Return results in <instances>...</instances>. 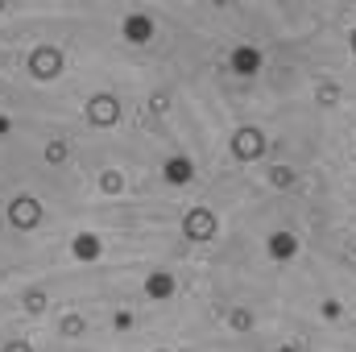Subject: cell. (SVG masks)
Instances as JSON below:
<instances>
[{
	"label": "cell",
	"mask_w": 356,
	"mask_h": 352,
	"mask_svg": "<svg viewBox=\"0 0 356 352\" xmlns=\"http://www.w3.org/2000/svg\"><path fill=\"white\" fill-rule=\"evenodd\" d=\"M266 249H269V257H273V262H290V257L298 253V237H294V232H273Z\"/></svg>",
	"instance_id": "obj_8"
},
{
	"label": "cell",
	"mask_w": 356,
	"mask_h": 352,
	"mask_svg": "<svg viewBox=\"0 0 356 352\" xmlns=\"http://www.w3.org/2000/svg\"><path fill=\"white\" fill-rule=\"evenodd\" d=\"M29 71H33V79H58L63 75V54L54 46H38L29 54Z\"/></svg>",
	"instance_id": "obj_4"
},
{
	"label": "cell",
	"mask_w": 356,
	"mask_h": 352,
	"mask_svg": "<svg viewBox=\"0 0 356 352\" xmlns=\"http://www.w3.org/2000/svg\"><path fill=\"white\" fill-rule=\"evenodd\" d=\"M348 42H353V54H356V29H353V38H348Z\"/></svg>",
	"instance_id": "obj_19"
},
{
	"label": "cell",
	"mask_w": 356,
	"mask_h": 352,
	"mask_svg": "<svg viewBox=\"0 0 356 352\" xmlns=\"http://www.w3.org/2000/svg\"><path fill=\"white\" fill-rule=\"evenodd\" d=\"M46 162H54V166L67 162V141H50V145H46Z\"/></svg>",
	"instance_id": "obj_13"
},
{
	"label": "cell",
	"mask_w": 356,
	"mask_h": 352,
	"mask_svg": "<svg viewBox=\"0 0 356 352\" xmlns=\"http://www.w3.org/2000/svg\"><path fill=\"white\" fill-rule=\"evenodd\" d=\"M71 253H75L79 262H95V257L104 253V245H99V237H95V232H79V237H75V245H71Z\"/></svg>",
	"instance_id": "obj_10"
},
{
	"label": "cell",
	"mask_w": 356,
	"mask_h": 352,
	"mask_svg": "<svg viewBox=\"0 0 356 352\" xmlns=\"http://www.w3.org/2000/svg\"><path fill=\"white\" fill-rule=\"evenodd\" d=\"M88 120L91 125H99V129H104V125H116V120H120V104H116L108 91L91 95L88 99Z\"/></svg>",
	"instance_id": "obj_5"
},
{
	"label": "cell",
	"mask_w": 356,
	"mask_h": 352,
	"mask_svg": "<svg viewBox=\"0 0 356 352\" xmlns=\"http://www.w3.org/2000/svg\"><path fill=\"white\" fill-rule=\"evenodd\" d=\"M8 224L21 228V232L38 228V224H42V203H38L33 195H17V199L8 203Z\"/></svg>",
	"instance_id": "obj_1"
},
{
	"label": "cell",
	"mask_w": 356,
	"mask_h": 352,
	"mask_svg": "<svg viewBox=\"0 0 356 352\" xmlns=\"http://www.w3.org/2000/svg\"><path fill=\"white\" fill-rule=\"evenodd\" d=\"M266 154V133L261 129H236L232 133V158L236 162H253Z\"/></svg>",
	"instance_id": "obj_2"
},
{
	"label": "cell",
	"mask_w": 356,
	"mask_h": 352,
	"mask_svg": "<svg viewBox=\"0 0 356 352\" xmlns=\"http://www.w3.org/2000/svg\"><path fill=\"white\" fill-rule=\"evenodd\" d=\"M99 186H104L108 195H116V191L124 186V178H120V170H104V175H99Z\"/></svg>",
	"instance_id": "obj_12"
},
{
	"label": "cell",
	"mask_w": 356,
	"mask_h": 352,
	"mask_svg": "<svg viewBox=\"0 0 356 352\" xmlns=\"http://www.w3.org/2000/svg\"><path fill=\"white\" fill-rule=\"evenodd\" d=\"M182 232H186V241H211L216 237V216L207 211V207H191L186 216H182Z\"/></svg>",
	"instance_id": "obj_3"
},
{
	"label": "cell",
	"mask_w": 356,
	"mask_h": 352,
	"mask_svg": "<svg viewBox=\"0 0 356 352\" xmlns=\"http://www.w3.org/2000/svg\"><path fill=\"white\" fill-rule=\"evenodd\" d=\"M175 273H166V269H158V273H149V278H145V298H158V303H162V298H170V294H175Z\"/></svg>",
	"instance_id": "obj_9"
},
{
	"label": "cell",
	"mask_w": 356,
	"mask_h": 352,
	"mask_svg": "<svg viewBox=\"0 0 356 352\" xmlns=\"http://www.w3.org/2000/svg\"><path fill=\"white\" fill-rule=\"evenodd\" d=\"M120 33H124L133 46H145V42L154 38V21H149L145 13H129V17H124V25H120Z\"/></svg>",
	"instance_id": "obj_6"
},
{
	"label": "cell",
	"mask_w": 356,
	"mask_h": 352,
	"mask_svg": "<svg viewBox=\"0 0 356 352\" xmlns=\"http://www.w3.org/2000/svg\"><path fill=\"white\" fill-rule=\"evenodd\" d=\"M25 307H29V311H42V294H38V290H33V294H29V298H25Z\"/></svg>",
	"instance_id": "obj_17"
},
{
	"label": "cell",
	"mask_w": 356,
	"mask_h": 352,
	"mask_svg": "<svg viewBox=\"0 0 356 352\" xmlns=\"http://www.w3.org/2000/svg\"><path fill=\"white\" fill-rule=\"evenodd\" d=\"M249 323H253L249 311H232V328H249Z\"/></svg>",
	"instance_id": "obj_15"
},
{
	"label": "cell",
	"mask_w": 356,
	"mask_h": 352,
	"mask_svg": "<svg viewBox=\"0 0 356 352\" xmlns=\"http://www.w3.org/2000/svg\"><path fill=\"white\" fill-rule=\"evenodd\" d=\"M112 323H116V328H129V323H133V315H129V311H116V319H112Z\"/></svg>",
	"instance_id": "obj_18"
},
{
	"label": "cell",
	"mask_w": 356,
	"mask_h": 352,
	"mask_svg": "<svg viewBox=\"0 0 356 352\" xmlns=\"http://www.w3.org/2000/svg\"><path fill=\"white\" fill-rule=\"evenodd\" d=\"M277 352H298V349H277Z\"/></svg>",
	"instance_id": "obj_20"
},
{
	"label": "cell",
	"mask_w": 356,
	"mask_h": 352,
	"mask_svg": "<svg viewBox=\"0 0 356 352\" xmlns=\"http://www.w3.org/2000/svg\"><path fill=\"white\" fill-rule=\"evenodd\" d=\"M232 71L236 75H257L261 71V50L257 46H236L232 50Z\"/></svg>",
	"instance_id": "obj_7"
},
{
	"label": "cell",
	"mask_w": 356,
	"mask_h": 352,
	"mask_svg": "<svg viewBox=\"0 0 356 352\" xmlns=\"http://www.w3.org/2000/svg\"><path fill=\"white\" fill-rule=\"evenodd\" d=\"M158 352H166V349H158Z\"/></svg>",
	"instance_id": "obj_21"
},
{
	"label": "cell",
	"mask_w": 356,
	"mask_h": 352,
	"mask_svg": "<svg viewBox=\"0 0 356 352\" xmlns=\"http://www.w3.org/2000/svg\"><path fill=\"white\" fill-rule=\"evenodd\" d=\"M4 352H33V349H29L25 340H8V344H4Z\"/></svg>",
	"instance_id": "obj_16"
},
{
	"label": "cell",
	"mask_w": 356,
	"mask_h": 352,
	"mask_svg": "<svg viewBox=\"0 0 356 352\" xmlns=\"http://www.w3.org/2000/svg\"><path fill=\"white\" fill-rule=\"evenodd\" d=\"M195 178V166L186 162V158H170L166 162V182H175V186H186Z\"/></svg>",
	"instance_id": "obj_11"
},
{
	"label": "cell",
	"mask_w": 356,
	"mask_h": 352,
	"mask_svg": "<svg viewBox=\"0 0 356 352\" xmlns=\"http://www.w3.org/2000/svg\"><path fill=\"white\" fill-rule=\"evenodd\" d=\"M63 332H67V336H79V332H83V319H79V315H67V319H63Z\"/></svg>",
	"instance_id": "obj_14"
}]
</instances>
